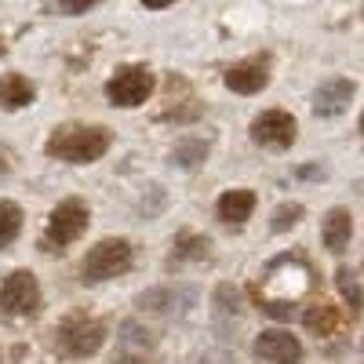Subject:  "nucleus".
Masks as SVG:
<instances>
[{"instance_id": "nucleus-1", "label": "nucleus", "mask_w": 364, "mask_h": 364, "mask_svg": "<svg viewBox=\"0 0 364 364\" xmlns=\"http://www.w3.org/2000/svg\"><path fill=\"white\" fill-rule=\"evenodd\" d=\"M113 132L106 124H63L44 142V154L66 164H95L109 154Z\"/></svg>"}, {"instance_id": "nucleus-2", "label": "nucleus", "mask_w": 364, "mask_h": 364, "mask_svg": "<svg viewBox=\"0 0 364 364\" xmlns=\"http://www.w3.org/2000/svg\"><path fill=\"white\" fill-rule=\"evenodd\" d=\"M135 262V248L132 240L124 237H106L99 240L95 248H87L84 262H80V281L84 284H99V281H109V277H120L128 273Z\"/></svg>"}, {"instance_id": "nucleus-3", "label": "nucleus", "mask_w": 364, "mask_h": 364, "mask_svg": "<svg viewBox=\"0 0 364 364\" xmlns=\"http://www.w3.org/2000/svg\"><path fill=\"white\" fill-rule=\"evenodd\" d=\"M102 343H106V328L95 317L73 314V317H66L63 324L55 328V346L63 350L66 357H77V360L95 357L102 350Z\"/></svg>"}, {"instance_id": "nucleus-4", "label": "nucleus", "mask_w": 364, "mask_h": 364, "mask_svg": "<svg viewBox=\"0 0 364 364\" xmlns=\"http://www.w3.org/2000/svg\"><path fill=\"white\" fill-rule=\"evenodd\" d=\"M154 70L142 66V63H128L120 66L109 80H106V99L120 109H135L149 99V91H154Z\"/></svg>"}, {"instance_id": "nucleus-5", "label": "nucleus", "mask_w": 364, "mask_h": 364, "mask_svg": "<svg viewBox=\"0 0 364 364\" xmlns=\"http://www.w3.org/2000/svg\"><path fill=\"white\" fill-rule=\"evenodd\" d=\"M87 223H91V211L80 197L58 200L48 215V245H58V248L73 245V240H80V233L87 230Z\"/></svg>"}, {"instance_id": "nucleus-6", "label": "nucleus", "mask_w": 364, "mask_h": 364, "mask_svg": "<svg viewBox=\"0 0 364 364\" xmlns=\"http://www.w3.org/2000/svg\"><path fill=\"white\" fill-rule=\"evenodd\" d=\"M0 310L8 317H29L41 310V284L37 273L29 269H15L8 273V281L0 284Z\"/></svg>"}, {"instance_id": "nucleus-7", "label": "nucleus", "mask_w": 364, "mask_h": 364, "mask_svg": "<svg viewBox=\"0 0 364 364\" xmlns=\"http://www.w3.org/2000/svg\"><path fill=\"white\" fill-rule=\"evenodd\" d=\"M252 142L255 146H266V149H288L295 139H299V124L288 109H266L252 120L248 128Z\"/></svg>"}, {"instance_id": "nucleus-8", "label": "nucleus", "mask_w": 364, "mask_h": 364, "mask_svg": "<svg viewBox=\"0 0 364 364\" xmlns=\"http://www.w3.org/2000/svg\"><path fill=\"white\" fill-rule=\"evenodd\" d=\"M226 87L237 91V95H259V91L269 84V55H248L240 58V63H233L226 70Z\"/></svg>"}, {"instance_id": "nucleus-9", "label": "nucleus", "mask_w": 364, "mask_h": 364, "mask_svg": "<svg viewBox=\"0 0 364 364\" xmlns=\"http://www.w3.org/2000/svg\"><path fill=\"white\" fill-rule=\"evenodd\" d=\"M353 91H357V84L350 77H328V80H321L317 91H314V113L317 117H339L350 106Z\"/></svg>"}, {"instance_id": "nucleus-10", "label": "nucleus", "mask_w": 364, "mask_h": 364, "mask_svg": "<svg viewBox=\"0 0 364 364\" xmlns=\"http://www.w3.org/2000/svg\"><path fill=\"white\" fill-rule=\"evenodd\" d=\"M255 357H262L269 364H299L302 343L291 336V331L273 328V331H262V336L255 339Z\"/></svg>"}, {"instance_id": "nucleus-11", "label": "nucleus", "mask_w": 364, "mask_h": 364, "mask_svg": "<svg viewBox=\"0 0 364 364\" xmlns=\"http://www.w3.org/2000/svg\"><path fill=\"white\" fill-rule=\"evenodd\" d=\"M350 237H353V215L346 208H331L324 215V230H321V240L328 252H346L350 248Z\"/></svg>"}, {"instance_id": "nucleus-12", "label": "nucleus", "mask_w": 364, "mask_h": 364, "mask_svg": "<svg viewBox=\"0 0 364 364\" xmlns=\"http://www.w3.org/2000/svg\"><path fill=\"white\" fill-rule=\"evenodd\" d=\"M252 211H255V193L252 190H230L215 204V215L226 226H245L252 219Z\"/></svg>"}, {"instance_id": "nucleus-13", "label": "nucleus", "mask_w": 364, "mask_h": 364, "mask_svg": "<svg viewBox=\"0 0 364 364\" xmlns=\"http://www.w3.org/2000/svg\"><path fill=\"white\" fill-rule=\"evenodd\" d=\"M37 99V87L29 77L22 73H8V77H0V106L4 109H22Z\"/></svg>"}, {"instance_id": "nucleus-14", "label": "nucleus", "mask_w": 364, "mask_h": 364, "mask_svg": "<svg viewBox=\"0 0 364 364\" xmlns=\"http://www.w3.org/2000/svg\"><path fill=\"white\" fill-rule=\"evenodd\" d=\"M302 324H306L310 336L324 339V336H336L339 328V310L328 306V302H317V306H306V314H302Z\"/></svg>"}, {"instance_id": "nucleus-15", "label": "nucleus", "mask_w": 364, "mask_h": 364, "mask_svg": "<svg viewBox=\"0 0 364 364\" xmlns=\"http://www.w3.org/2000/svg\"><path fill=\"white\" fill-rule=\"evenodd\" d=\"M211 255V240L208 237H200V233H190V230H182L178 237H175V259L182 262V259H208Z\"/></svg>"}, {"instance_id": "nucleus-16", "label": "nucleus", "mask_w": 364, "mask_h": 364, "mask_svg": "<svg viewBox=\"0 0 364 364\" xmlns=\"http://www.w3.org/2000/svg\"><path fill=\"white\" fill-rule=\"evenodd\" d=\"M22 233V208L15 200H0V248H8Z\"/></svg>"}, {"instance_id": "nucleus-17", "label": "nucleus", "mask_w": 364, "mask_h": 364, "mask_svg": "<svg viewBox=\"0 0 364 364\" xmlns=\"http://www.w3.org/2000/svg\"><path fill=\"white\" fill-rule=\"evenodd\" d=\"M336 284H339V295L350 302V314H360L364 310V288H360V281H357V273H350L346 266L336 273Z\"/></svg>"}, {"instance_id": "nucleus-18", "label": "nucleus", "mask_w": 364, "mask_h": 364, "mask_svg": "<svg viewBox=\"0 0 364 364\" xmlns=\"http://www.w3.org/2000/svg\"><path fill=\"white\" fill-rule=\"evenodd\" d=\"M302 215H306V208L302 204H281L277 211H273V233H288L291 226H299L302 223Z\"/></svg>"}, {"instance_id": "nucleus-19", "label": "nucleus", "mask_w": 364, "mask_h": 364, "mask_svg": "<svg viewBox=\"0 0 364 364\" xmlns=\"http://www.w3.org/2000/svg\"><path fill=\"white\" fill-rule=\"evenodd\" d=\"M208 157V142H182L178 149H175V161L182 164V168H193V164H200Z\"/></svg>"}, {"instance_id": "nucleus-20", "label": "nucleus", "mask_w": 364, "mask_h": 364, "mask_svg": "<svg viewBox=\"0 0 364 364\" xmlns=\"http://www.w3.org/2000/svg\"><path fill=\"white\" fill-rule=\"evenodd\" d=\"M95 4H102V0H58V11L63 15H87Z\"/></svg>"}, {"instance_id": "nucleus-21", "label": "nucleus", "mask_w": 364, "mask_h": 364, "mask_svg": "<svg viewBox=\"0 0 364 364\" xmlns=\"http://www.w3.org/2000/svg\"><path fill=\"white\" fill-rule=\"evenodd\" d=\"M8 171H11V154H8L4 146H0V178H4Z\"/></svg>"}, {"instance_id": "nucleus-22", "label": "nucleus", "mask_w": 364, "mask_h": 364, "mask_svg": "<svg viewBox=\"0 0 364 364\" xmlns=\"http://www.w3.org/2000/svg\"><path fill=\"white\" fill-rule=\"evenodd\" d=\"M142 4H146L149 11H161V8H171L175 0H142Z\"/></svg>"}, {"instance_id": "nucleus-23", "label": "nucleus", "mask_w": 364, "mask_h": 364, "mask_svg": "<svg viewBox=\"0 0 364 364\" xmlns=\"http://www.w3.org/2000/svg\"><path fill=\"white\" fill-rule=\"evenodd\" d=\"M117 364H146V360H139V357H128V353H124V357H117Z\"/></svg>"}, {"instance_id": "nucleus-24", "label": "nucleus", "mask_w": 364, "mask_h": 364, "mask_svg": "<svg viewBox=\"0 0 364 364\" xmlns=\"http://www.w3.org/2000/svg\"><path fill=\"white\" fill-rule=\"evenodd\" d=\"M360 132H364V113H360Z\"/></svg>"}, {"instance_id": "nucleus-25", "label": "nucleus", "mask_w": 364, "mask_h": 364, "mask_svg": "<svg viewBox=\"0 0 364 364\" xmlns=\"http://www.w3.org/2000/svg\"><path fill=\"white\" fill-rule=\"evenodd\" d=\"M0 51H4V48H0Z\"/></svg>"}]
</instances>
